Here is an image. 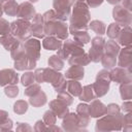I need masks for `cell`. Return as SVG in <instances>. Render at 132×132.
I'll use <instances>...</instances> for the list:
<instances>
[{
	"label": "cell",
	"instance_id": "cell-1",
	"mask_svg": "<svg viewBox=\"0 0 132 132\" xmlns=\"http://www.w3.org/2000/svg\"><path fill=\"white\" fill-rule=\"evenodd\" d=\"M70 26L69 30H87L89 29V23L91 21V14L89 6L85 1H77L72 4L71 14L69 16Z\"/></svg>",
	"mask_w": 132,
	"mask_h": 132
},
{
	"label": "cell",
	"instance_id": "cell-2",
	"mask_svg": "<svg viewBox=\"0 0 132 132\" xmlns=\"http://www.w3.org/2000/svg\"><path fill=\"white\" fill-rule=\"evenodd\" d=\"M122 121L123 114L116 113V114H108L105 113L96 122L95 130L96 131H120L122 130Z\"/></svg>",
	"mask_w": 132,
	"mask_h": 132
},
{
	"label": "cell",
	"instance_id": "cell-3",
	"mask_svg": "<svg viewBox=\"0 0 132 132\" xmlns=\"http://www.w3.org/2000/svg\"><path fill=\"white\" fill-rule=\"evenodd\" d=\"M68 26L66 22L58 18L44 23V34L46 36H54L60 40H65L68 37Z\"/></svg>",
	"mask_w": 132,
	"mask_h": 132
},
{
	"label": "cell",
	"instance_id": "cell-4",
	"mask_svg": "<svg viewBox=\"0 0 132 132\" xmlns=\"http://www.w3.org/2000/svg\"><path fill=\"white\" fill-rule=\"evenodd\" d=\"M31 22L24 19H16L15 21L10 23V31L9 33L14 36L19 41H26L30 38L31 32Z\"/></svg>",
	"mask_w": 132,
	"mask_h": 132
},
{
	"label": "cell",
	"instance_id": "cell-5",
	"mask_svg": "<svg viewBox=\"0 0 132 132\" xmlns=\"http://www.w3.org/2000/svg\"><path fill=\"white\" fill-rule=\"evenodd\" d=\"M110 75L108 69H102L100 70L97 75H96V80L95 82L92 84L93 90L95 93L96 98L103 97L106 95L109 91V86H110Z\"/></svg>",
	"mask_w": 132,
	"mask_h": 132
},
{
	"label": "cell",
	"instance_id": "cell-6",
	"mask_svg": "<svg viewBox=\"0 0 132 132\" xmlns=\"http://www.w3.org/2000/svg\"><path fill=\"white\" fill-rule=\"evenodd\" d=\"M84 45L79 44L76 42L74 39H65L64 42H62V45L58 50L57 55L62 59V60H68L70 56H75V55H80L84 54Z\"/></svg>",
	"mask_w": 132,
	"mask_h": 132
},
{
	"label": "cell",
	"instance_id": "cell-7",
	"mask_svg": "<svg viewBox=\"0 0 132 132\" xmlns=\"http://www.w3.org/2000/svg\"><path fill=\"white\" fill-rule=\"evenodd\" d=\"M104 43H105V39L100 35H97V36H95L94 38L91 39L92 46H91V48L89 50V53H88L91 62L99 63L101 61V58L104 54V52H103Z\"/></svg>",
	"mask_w": 132,
	"mask_h": 132
},
{
	"label": "cell",
	"instance_id": "cell-8",
	"mask_svg": "<svg viewBox=\"0 0 132 132\" xmlns=\"http://www.w3.org/2000/svg\"><path fill=\"white\" fill-rule=\"evenodd\" d=\"M25 53L27 58L32 61L36 62L40 59V50H41V43L37 38H29L23 43Z\"/></svg>",
	"mask_w": 132,
	"mask_h": 132
},
{
	"label": "cell",
	"instance_id": "cell-9",
	"mask_svg": "<svg viewBox=\"0 0 132 132\" xmlns=\"http://www.w3.org/2000/svg\"><path fill=\"white\" fill-rule=\"evenodd\" d=\"M72 2L71 0H53V8L56 12V15L59 20L66 22L72 9Z\"/></svg>",
	"mask_w": 132,
	"mask_h": 132
},
{
	"label": "cell",
	"instance_id": "cell-10",
	"mask_svg": "<svg viewBox=\"0 0 132 132\" xmlns=\"http://www.w3.org/2000/svg\"><path fill=\"white\" fill-rule=\"evenodd\" d=\"M112 18L114 22L118 23L121 27L130 26L132 22L131 10H128L123 5H114L112 9Z\"/></svg>",
	"mask_w": 132,
	"mask_h": 132
},
{
	"label": "cell",
	"instance_id": "cell-11",
	"mask_svg": "<svg viewBox=\"0 0 132 132\" xmlns=\"http://www.w3.org/2000/svg\"><path fill=\"white\" fill-rule=\"evenodd\" d=\"M109 75H110V80L119 85L131 82L132 80V73H131V69L129 68L113 67L109 71Z\"/></svg>",
	"mask_w": 132,
	"mask_h": 132
},
{
	"label": "cell",
	"instance_id": "cell-12",
	"mask_svg": "<svg viewBox=\"0 0 132 132\" xmlns=\"http://www.w3.org/2000/svg\"><path fill=\"white\" fill-rule=\"evenodd\" d=\"M32 20L33 21L31 23V28H30L31 36H33L37 39L44 38L45 34H44V23L42 20V14L36 13Z\"/></svg>",
	"mask_w": 132,
	"mask_h": 132
},
{
	"label": "cell",
	"instance_id": "cell-13",
	"mask_svg": "<svg viewBox=\"0 0 132 132\" xmlns=\"http://www.w3.org/2000/svg\"><path fill=\"white\" fill-rule=\"evenodd\" d=\"M36 13L37 12L33 4L29 1H26V2H22L21 4H19L15 16H18V19H24V20L30 21L35 16Z\"/></svg>",
	"mask_w": 132,
	"mask_h": 132
},
{
	"label": "cell",
	"instance_id": "cell-14",
	"mask_svg": "<svg viewBox=\"0 0 132 132\" xmlns=\"http://www.w3.org/2000/svg\"><path fill=\"white\" fill-rule=\"evenodd\" d=\"M76 114L80 130H86L87 126L90 123V118H91L89 112V105L87 103H79L76 106Z\"/></svg>",
	"mask_w": 132,
	"mask_h": 132
},
{
	"label": "cell",
	"instance_id": "cell-15",
	"mask_svg": "<svg viewBox=\"0 0 132 132\" xmlns=\"http://www.w3.org/2000/svg\"><path fill=\"white\" fill-rule=\"evenodd\" d=\"M19 82V74L14 69L5 68L0 70V87L7 85H16Z\"/></svg>",
	"mask_w": 132,
	"mask_h": 132
},
{
	"label": "cell",
	"instance_id": "cell-16",
	"mask_svg": "<svg viewBox=\"0 0 132 132\" xmlns=\"http://www.w3.org/2000/svg\"><path fill=\"white\" fill-rule=\"evenodd\" d=\"M62 130L73 132V131H81L78 125V119L76 112H68L64 118L62 122Z\"/></svg>",
	"mask_w": 132,
	"mask_h": 132
},
{
	"label": "cell",
	"instance_id": "cell-17",
	"mask_svg": "<svg viewBox=\"0 0 132 132\" xmlns=\"http://www.w3.org/2000/svg\"><path fill=\"white\" fill-rule=\"evenodd\" d=\"M105 111H106V105L102 101L96 98L91 101V104L89 105V112L91 118L99 119L105 114Z\"/></svg>",
	"mask_w": 132,
	"mask_h": 132
},
{
	"label": "cell",
	"instance_id": "cell-18",
	"mask_svg": "<svg viewBox=\"0 0 132 132\" xmlns=\"http://www.w3.org/2000/svg\"><path fill=\"white\" fill-rule=\"evenodd\" d=\"M118 56H119V60L117 61V63H118L119 67L131 69V66H132L131 45L130 46H124V48L120 50Z\"/></svg>",
	"mask_w": 132,
	"mask_h": 132
},
{
	"label": "cell",
	"instance_id": "cell-19",
	"mask_svg": "<svg viewBox=\"0 0 132 132\" xmlns=\"http://www.w3.org/2000/svg\"><path fill=\"white\" fill-rule=\"evenodd\" d=\"M116 40L119 43V45L130 46L131 42H132V30H131V27L130 26L122 27V29L120 30Z\"/></svg>",
	"mask_w": 132,
	"mask_h": 132
},
{
	"label": "cell",
	"instance_id": "cell-20",
	"mask_svg": "<svg viewBox=\"0 0 132 132\" xmlns=\"http://www.w3.org/2000/svg\"><path fill=\"white\" fill-rule=\"evenodd\" d=\"M65 78L73 79V80H81L85 76V69L84 66L79 65H71L64 74Z\"/></svg>",
	"mask_w": 132,
	"mask_h": 132
},
{
	"label": "cell",
	"instance_id": "cell-21",
	"mask_svg": "<svg viewBox=\"0 0 132 132\" xmlns=\"http://www.w3.org/2000/svg\"><path fill=\"white\" fill-rule=\"evenodd\" d=\"M50 108L55 112V114L57 116V118L59 119H63L68 112H69V108L68 106L63 103L62 101H60L59 99H55L52 100L50 102Z\"/></svg>",
	"mask_w": 132,
	"mask_h": 132
},
{
	"label": "cell",
	"instance_id": "cell-22",
	"mask_svg": "<svg viewBox=\"0 0 132 132\" xmlns=\"http://www.w3.org/2000/svg\"><path fill=\"white\" fill-rule=\"evenodd\" d=\"M21 41H19L14 36H12L10 33L0 36V44L6 50V51H12L14 47H16Z\"/></svg>",
	"mask_w": 132,
	"mask_h": 132
},
{
	"label": "cell",
	"instance_id": "cell-23",
	"mask_svg": "<svg viewBox=\"0 0 132 132\" xmlns=\"http://www.w3.org/2000/svg\"><path fill=\"white\" fill-rule=\"evenodd\" d=\"M3 12L6 13L9 16H15L18 11L19 4L16 3V0H0Z\"/></svg>",
	"mask_w": 132,
	"mask_h": 132
},
{
	"label": "cell",
	"instance_id": "cell-24",
	"mask_svg": "<svg viewBox=\"0 0 132 132\" xmlns=\"http://www.w3.org/2000/svg\"><path fill=\"white\" fill-rule=\"evenodd\" d=\"M61 45H62V40L54 36H46L42 40V46L44 50L47 51H58Z\"/></svg>",
	"mask_w": 132,
	"mask_h": 132
},
{
	"label": "cell",
	"instance_id": "cell-25",
	"mask_svg": "<svg viewBox=\"0 0 132 132\" xmlns=\"http://www.w3.org/2000/svg\"><path fill=\"white\" fill-rule=\"evenodd\" d=\"M69 32L73 35L74 40L81 45H85L91 41V37L87 30H69Z\"/></svg>",
	"mask_w": 132,
	"mask_h": 132
},
{
	"label": "cell",
	"instance_id": "cell-26",
	"mask_svg": "<svg viewBox=\"0 0 132 132\" xmlns=\"http://www.w3.org/2000/svg\"><path fill=\"white\" fill-rule=\"evenodd\" d=\"M36 67V62H32L30 61L27 56L18 60V61H14V69L19 70V71H24V70H32Z\"/></svg>",
	"mask_w": 132,
	"mask_h": 132
},
{
	"label": "cell",
	"instance_id": "cell-27",
	"mask_svg": "<svg viewBox=\"0 0 132 132\" xmlns=\"http://www.w3.org/2000/svg\"><path fill=\"white\" fill-rule=\"evenodd\" d=\"M91 62L89 55L84 53L80 55H75V56H70L68 58V63L70 65H79V66H87Z\"/></svg>",
	"mask_w": 132,
	"mask_h": 132
},
{
	"label": "cell",
	"instance_id": "cell-28",
	"mask_svg": "<svg viewBox=\"0 0 132 132\" xmlns=\"http://www.w3.org/2000/svg\"><path fill=\"white\" fill-rule=\"evenodd\" d=\"M78 98H79L80 101H84V102H91L93 99L96 98L92 84L91 85H86L81 88V92L78 95Z\"/></svg>",
	"mask_w": 132,
	"mask_h": 132
},
{
	"label": "cell",
	"instance_id": "cell-29",
	"mask_svg": "<svg viewBox=\"0 0 132 132\" xmlns=\"http://www.w3.org/2000/svg\"><path fill=\"white\" fill-rule=\"evenodd\" d=\"M46 101H47V96L42 90H40L36 95L29 97V103L33 107H41L46 103Z\"/></svg>",
	"mask_w": 132,
	"mask_h": 132
},
{
	"label": "cell",
	"instance_id": "cell-30",
	"mask_svg": "<svg viewBox=\"0 0 132 132\" xmlns=\"http://www.w3.org/2000/svg\"><path fill=\"white\" fill-rule=\"evenodd\" d=\"M120 50H121V47H120L119 43L113 39H109V40L105 41L104 46H103L104 54L111 55V56H114V57H118Z\"/></svg>",
	"mask_w": 132,
	"mask_h": 132
},
{
	"label": "cell",
	"instance_id": "cell-31",
	"mask_svg": "<svg viewBox=\"0 0 132 132\" xmlns=\"http://www.w3.org/2000/svg\"><path fill=\"white\" fill-rule=\"evenodd\" d=\"M81 85L79 82V80H73V79H69L66 84V91L71 94L73 97H78V95L81 92Z\"/></svg>",
	"mask_w": 132,
	"mask_h": 132
},
{
	"label": "cell",
	"instance_id": "cell-32",
	"mask_svg": "<svg viewBox=\"0 0 132 132\" xmlns=\"http://www.w3.org/2000/svg\"><path fill=\"white\" fill-rule=\"evenodd\" d=\"M89 29H91L92 31H94L97 35H104L105 34V30H106V25L99 20H93L90 21L89 23Z\"/></svg>",
	"mask_w": 132,
	"mask_h": 132
},
{
	"label": "cell",
	"instance_id": "cell-33",
	"mask_svg": "<svg viewBox=\"0 0 132 132\" xmlns=\"http://www.w3.org/2000/svg\"><path fill=\"white\" fill-rule=\"evenodd\" d=\"M47 64L51 68L60 71L64 67V60H62L58 55H53L47 59Z\"/></svg>",
	"mask_w": 132,
	"mask_h": 132
},
{
	"label": "cell",
	"instance_id": "cell-34",
	"mask_svg": "<svg viewBox=\"0 0 132 132\" xmlns=\"http://www.w3.org/2000/svg\"><path fill=\"white\" fill-rule=\"evenodd\" d=\"M120 94L122 99L125 100H131L132 99V85L131 82L121 84L120 85Z\"/></svg>",
	"mask_w": 132,
	"mask_h": 132
},
{
	"label": "cell",
	"instance_id": "cell-35",
	"mask_svg": "<svg viewBox=\"0 0 132 132\" xmlns=\"http://www.w3.org/2000/svg\"><path fill=\"white\" fill-rule=\"evenodd\" d=\"M100 62L105 69H111L117 65V57L107 55V54H103Z\"/></svg>",
	"mask_w": 132,
	"mask_h": 132
},
{
	"label": "cell",
	"instance_id": "cell-36",
	"mask_svg": "<svg viewBox=\"0 0 132 132\" xmlns=\"http://www.w3.org/2000/svg\"><path fill=\"white\" fill-rule=\"evenodd\" d=\"M121 29H122V27L118 23L114 22V23L109 24V26L107 27V30H105V34H107L109 39H116Z\"/></svg>",
	"mask_w": 132,
	"mask_h": 132
},
{
	"label": "cell",
	"instance_id": "cell-37",
	"mask_svg": "<svg viewBox=\"0 0 132 132\" xmlns=\"http://www.w3.org/2000/svg\"><path fill=\"white\" fill-rule=\"evenodd\" d=\"M10 57L13 61H18V60L26 57V53H25V50H24L22 42L16 47H14L12 51H10Z\"/></svg>",
	"mask_w": 132,
	"mask_h": 132
},
{
	"label": "cell",
	"instance_id": "cell-38",
	"mask_svg": "<svg viewBox=\"0 0 132 132\" xmlns=\"http://www.w3.org/2000/svg\"><path fill=\"white\" fill-rule=\"evenodd\" d=\"M28 110V102L25 100H16L13 104V111L16 114H24Z\"/></svg>",
	"mask_w": 132,
	"mask_h": 132
},
{
	"label": "cell",
	"instance_id": "cell-39",
	"mask_svg": "<svg viewBox=\"0 0 132 132\" xmlns=\"http://www.w3.org/2000/svg\"><path fill=\"white\" fill-rule=\"evenodd\" d=\"M57 99H59L60 101H62L63 103H65L67 106L71 105L73 102V96L71 94H69L66 90L57 93Z\"/></svg>",
	"mask_w": 132,
	"mask_h": 132
},
{
	"label": "cell",
	"instance_id": "cell-40",
	"mask_svg": "<svg viewBox=\"0 0 132 132\" xmlns=\"http://www.w3.org/2000/svg\"><path fill=\"white\" fill-rule=\"evenodd\" d=\"M21 82L24 87H28L29 85H32L35 82V76H34V72L31 71H27L25 72L22 77H21Z\"/></svg>",
	"mask_w": 132,
	"mask_h": 132
},
{
	"label": "cell",
	"instance_id": "cell-41",
	"mask_svg": "<svg viewBox=\"0 0 132 132\" xmlns=\"http://www.w3.org/2000/svg\"><path fill=\"white\" fill-rule=\"evenodd\" d=\"M19 87L16 85H7L4 88V94L8 97V98H16V96L19 95Z\"/></svg>",
	"mask_w": 132,
	"mask_h": 132
},
{
	"label": "cell",
	"instance_id": "cell-42",
	"mask_svg": "<svg viewBox=\"0 0 132 132\" xmlns=\"http://www.w3.org/2000/svg\"><path fill=\"white\" fill-rule=\"evenodd\" d=\"M122 129L124 131L132 130V113L131 112H126V114H123Z\"/></svg>",
	"mask_w": 132,
	"mask_h": 132
},
{
	"label": "cell",
	"instance_id": "cell-43",
	"mask_svg": "<svg viewBox=\"0 0 132 132\" xmlns=\"http://www.w3.org/2000/svg\"><path fill=\"white\" fill-rule=\"evenodd\" d=\"M42 121L46 124V125H54L57 122V116L55 114V112L50 108L48 110H46L43 113V118Z\"/></svg>",
	"mask_w": 132,
	"mask_h": 132
},
{
	"label": "cell",
	"instance_id": "cell-44",
	"mask_svg": "<svg viewBox=\"0 0 132 132\" xmlns=\"http://www.w3.org/2000/svg\"><path fill=\"white\" fill-rule=\"evenodd\" d=\"M40 90H41V88H40L39 84H32V85H29L28 87H26V89L24 91V95L29 98V97L36 95Z\"/></svg>",
	"mask_w": 132,
	"mask_h": 132
},
{
	"label": "cell",
	"instance_id": "cell-45",
	"mask_svg": "<svg viewBox=\"0 0 132 132\" xmlns=\"http://www.w3.org/2000/svg\"><path fill=\"white\" fill-rule=\"evenodd\" d=\"M10 31V24L5 19L0 18V36L8 34Z\"/></svg>",
	"mask_w": 132,
	"mask_h": 132
},
{
	"label": "cell",
	"instance_id": "cell-46",
	"mask_svg": "<svg viewBox=\"0 0 132 132\" xmlns=\"http://www.w3.org/2000/svg\"><path fill=\"white\" fill-rule=\"evenodd\" d=\"M121 112V107L116 104V103H109L107 106H106V111L105 113H108V114H116V113H120Z\"/></svg>",
	"mask_w": 132,
	"mask_h": 132
},
{
	"label": "cell",
	"instance_id": "cell-47",
	"mask_svg": "<svg viewBox=\"0 0 132 132\" xmlns=\"http://www.w3.org/2000/svg\"><path fill=\"white\" fill-rule=\"evenodd\" d=\"M57 15H56V12L54 9H50V10H46L43 14H42V20H43V23H46L48 21H52L54 19H56Z\"/></svg>",
	"mask_w": 132,
	"mask_h": 132
},
{
	"label": "cell",
	"instance_id": "cell-48",
	"mask_svg": "<svg viewBox=\"0 0 132 132\" xmlns=\"http://www.w3.org/2000/svg\"><path fill=\"white\" fill-rule=\"evenodd\" d=\"M34 76H35V81L37 84H42L44 82L43 78V68H37L34 71Z\"/></svg>",
	"mask_w": 132,
	"mask_h": 132
},
{
	"label": "cell",
	"instance_id": "cell-49",
	"mask_svg": "<svg viewBox=\"0 0 132 132\" xmlns=\"http://www.w3.org/2000/svg\"><path fill=\"white\" fill-rule=\"evenodd\" d=\"M34 131H36V132L47 131V125H46L43 121L39 120V121H37V122L35 123V125H34Z\"/></svg>",
	"mask_w": 132,
	"mask_h": 132
},
{
	"label": "cell",
	"instance_id": "cell-50",
	"mask_svg": "<svg viewBox=\"0 0 132 132\" xmlns=\"http://www.w3.org/2000/svg\"><path fill=\"white\" fill-rule=\"evenodd\" d=\"M16 131H32V127L27 123H16Z\"/></svg>",
	"mask_w": 132,
	"mask_h": 132
},
{
	"label": "cell",
	"instance_id": "cell-51",
	"mask_svg": "<svg viewBox=\"0 0 132 132\" xmlns=\"http://www.w3.org/2000/svg\"><path fill=\"white\" fill-rule=\"evenodd\" d=\"M103 1H104V0H85L86 4H87L89 7H91V8H95V7L100 6V5L103 3Z\"/></svg>",
	"mask_w": 132,
	"mask_h": 132
},
{
	"label": "cell",
	"instance_id": "cell-52",
	"mask_svg": "<svg viewBox=\"0 0 132 132\" xmlns=\"http://www.w3.org/2000/svg\"><path fill=\"white\" fill-rule=\"evenodd\" d=\"M121 109L124 111V112H131L132 110V103H131V100H125L121 106Z\"/></svg>",
	"mask_w": 132,
	"mask_h": 132
},
{
	"label": "cell",
	"instance_id": "cell-53",
	"mask_svg": "<svg viewBox=\"0 0 132 132\" xmlns=\"http://www.w3.org/2000/svg\"><path fill=\"white\" fill-rule=\"evenodd\" d=\"M8 116H9V114H8V112H7L6 110L0 109V126L3 125L6 121H8V119H9Z\"/></svg>",
	"mask_w": 132,
	"mask_h": 132
},
{
	"label": "cell",
	"instance_id": "cell-54",
	"mask_svg": "<svg viewBox=\"0 0 132 132\" xmlns=\"http://www.w3.org/2000/svg\"><path fill=\"white\" fill-rule=\"evenodd\" d=\"M122 5L125 8H127L128 10H131V8H132V0H123L122 1Z\"/></svg>",
	"mask_w": 132,
	"mask_h": 132
},
{
	"label": "cell",
	"instance_id": "cell-55",
	"mask_svg": "<svg viewBox=\"0 0 132 132\" xmlns=\"http://www.w3.org/2000/svg\"><path fill=\"white\" fill-rule=\"evenodd\" d=\"M109 4H112V5H119L120 3H122L123 0H106Z\"/></svg>",
	"mask_w": 132,
	"mask_h": 132
},
{
	"label": "cell",
	"instance_id": "cell-56",
	"mask_svg": "<svg viewBox=\"0 0 132 132\" xmlns=\"http://www.w3.org/2000/svg\"><path fill=\"white\" fill-rule=\"evenodd\" d=\"M3 14V9H2V5H1V2H0V18L2 16Z\"/></svg>",
	"mask_w": 132,
	"mask_h": 132
},
{
	"label": "cell",
	"instance_id": "cell-57",
	"mask_svg": "<svg viewBox=\"0 0 132 132\" xmlns=\"http://www.w3.org/2000/svg\"><path fill=\"white\" fill-rule=\"evenodd\" d=\"M39 0H29V2H31V3H36V2H38Z\"/></svg>",
	"mask_w": 132,
	"mask_h": 132
},
{
	"label": "cell",
	"instance_id": "cell-58",
	"mask_svg": "<svg viewBox=\"0 0 132 132\" xmlns=\"http://www.w3.org/2000/svg\"><path fill=\"white\" fill-rule=\"evenodd\" d=\"M77 1H85V0H71V2H72V3H74V2H77Z\"/></svg>",
	"mask_w": 132,
	"mask_h": 132
}]
</instances>
